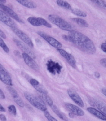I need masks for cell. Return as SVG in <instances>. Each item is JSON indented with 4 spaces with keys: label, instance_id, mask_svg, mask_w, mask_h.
I'll use <instances>...</instances> for the list:
<instances>
[{
    "label": "cell",
    "instance_id": "3",
    "mask_svg": "<svg viewBox=\"0 0 106 121\" xmlns=\"http://www.w3.org/2000/svg\"><path fill=\"white\" fill-rule=\"evenodd\" d=\"M24 96L31 104L39 110L45 111L47 110V106L42 99L29 92H24Z\"/></svg>",
    "mask_w": 106,
    "mask_h": 121
},
{
    "label": "cell",
    "instance_id": "37",
    "mask_svg": "<svg viewBox=\"0 0 106 121\" xmlns=\"http://www.w3.org/2000/svg\"><path fill=\"white\" fill-rule=\"evenodd\" d=\"M0 119L2 121H5L7 120V117L3 114H0Z\"/></svg>",
    "mask_w": 106,
    "mask_h": 121
},
{
    "label": "cell",
    "instance_id": "25",
    "mask_svg": "<svg viewBox=\"0 0 106 121\" xmlns=\"http://www.w3.org/2000/svg\"><path fill=\"white\" fill-rule=\"evenodd\" d=\"M35 89L36 90L38 91L39 92L41 93L42 94H47L48 92L47 90L45 88V87H44L43 86H42V85H38L37 86H34Z\"/></svg>",
    "mask_w": 106,
    "mask_h": 121
},
{
    "label": "cell",
    "instance_id": "5",
    "mask_svg": "<svg viewBox=\"0 0 106 121\" xmlns=\"http://www.w3.org/2000/svg\"><path fill=\"white\" fill-rule=\"evenodd\" d=\"M0 80L8 86L13 85L12 80L7 69L0 63Z\"/></svg>",
    "mask_w": 106,
    "mask_h": 121
},
{
    "label": "cell",
    "instance_id": "15",
    "mask_svg": "<svg viewBox=\"0 0 106 121\" xmlns=\"http://www.w3.org/2000/svg\"><path fill=\"white\" fill-rule=\"evenodd\" d=\"M87 110L90 113L96 117L100 119L106 121V116L102 113L101 112L96 109L92 107H88L87 108Z\"/></svg>",
    "mask_w": 106,
    "mask_h": 121
},
{
    "label": "cell",
    "instance_id": "26",
    "mask_svg": "<svg viewBox=\"0 0 106 121\" xmlns=\"http://www.w3.org/2000/svg\"><path fill=\"white\" fill-rule=\"evenodd\" d=\"M42 99L43 100L45 101L49 106H51L53 104V101L51 98L48 96L47 94H42Z\"/></svg>",
    "mask_w": 106,
    "mask_h": 121
},
{
    "label": "cell",
    "instance_id": "32",
    "mask_svg": "<svg viewBox=\"0 0 106 121\" xmlns=\"http://www.w3.org/2000/svg\"><path fill=\"white\" fill-rule=\"evenodd\" d=\"M30 83L33 87L37 86L39 84L38 81L35 79H30Z\"/></svg>",
    "mask_w": 106,
    "mask_h": 121
},
{
    "label": "cell",
    "instance_id": "29",
    "mask_svg": "<svg viewBox=\"0 0 106 121\" xmlns=\"http://www.w3.org/2000/svg\"><path fill=\"white\" fill-rule=\"evenodd\" d=\"M14 101L16 103V104H18L19 106L21 108H23L25 106L24 103L23 102L22 100L19 97L17 98H14Z\"/></svg>",
    "mask_w": 106,
    "mask_h": 121
},
{
    "label": "cell",
    "instance_id": "23",
    "mask_svg": "<svg viewBox=\"0 0 106 121\" xmlns=\"http://www.w3.org/2000/svg\"><path fill=\"white\" fill-rule=\"evenodd\" d=\"M91 1L99 7L106 10V2L105 1L100 0H91Z\"/></svg>",
    "mask_w": 106,
    "mask_h": 121
},
{
    "label": "cell",
    "instance_id": "30",
    "mask_svg": "<svg viewBox=\"0 0 106 121\" xmlns=\"http://www.w3.org/2000/svg\"><path fill=\"white\" fill-rule=\"evenodd\" d=\"M9 112L11 114L16 116V107L14 105H11L8 107Z\"/></svg>",
    "mask_w": 106,
    "mask_h": 121
},
{
    "label": "cell",
    "instance_id": "18",
    "mask_svg": "<svg viewBox=\"0 0 106 121\" xmlns=\"http://www.w3.org/2000/svg\"><path fill=\"white\" fill-rule=\"evenodd\" d=\"M72 20L82 27H87L89 26L88 23L87 21L83 19L79 18H75L72 19Z\"/></svg>",
    "mask_w": 106,
    "mask_h": 121
},
{
    "label": "cell",
    "instance_id": "42",
    "mask_svg": "<svg viewBox=\"0 0 106 121\" xmlns=\"http://www.w3.org/2000/svg\"><path fill=\"white\" fill-rule=\"evenodd\" d=\"M0 2L3 4L6 3V0H0Z\"/></svg>",
    "mask_w": 106,
    "mask_h": 121
},
{
    "label": "cell",
    "instance_id": "6",
    "mask_svg": "<svg viewBox=\"0 0 106 121\" xmlns=\"http://www.w3.org/2000/svg\"><path fill=\"white\" fill-rule=\"evenodd\" d=\"M11 30L20 39H21L30 48H33L34 44L32 41L25 33L18 29L16 27L11 28Z\"/></svg>",
    "mask_w": 106,
    "mask_h": 121
},
{
    "label": "cell",
    "instance_id": "4",
    "mask_svg": "<svg viewBox=\"0 0 106 121\" xmlns=\"http://www.w3.org/2000/svg\"><path fill=\"white\" fill-rule=\"evenodd\" d=\"M37 33L40 36L45 39L49 44H50L52 46L54 47L57 49H61L62 47V45L59 42L57 41L56 39L52 37L51 36L44 32H37Z\"/></svg>",
    "mask_w": 106,
    "mask_h": 121
},
{
    "label": "cell",
    "instance_id": "27",
    "mask_svg": "<svg viewBox=\"0 0 106 121\" xmlns=\"http://www.w3.org/2000/svg\"><path fill=\"white\" fill-rule=\"evenodd\" d=\"M0 46L6 53H8L9 52V49L7 46L3 39H2L0 37Z\"/></svg>",
    "mask_w": 106,
    "mask_h": 121
},
{
    "label": "cell",
    "instance_id": "10",
    "mask_svg": "<svg viewBox=\"0 0 106 121\" xmlns=\"http://www.w3.org/2000/svg\"><path fill=\"white\" fill-rule=\"evenodd\" d=\"M22 57L25 62L28 66L35 71H39V66L32 57L24 52L22 54Z\"/></svg>",
    "mask_w": 106,
    "mask_h": 121
},
{
    "label": "cell",
    "instance_id": "17",
    "mask_svg": "<svg viewBox=\"0 0 106 121\" xmlns=\"http://www.w3.org/2000/svg\"><path fill=\"white\" fill-rule=\"evenodd\" d=\"M93 104L102 113L106 116V104L100 100H96Z\"/></svg>",
    "mask_w": 106,
    "mask_h": 121
},
{
    "label": "cell",
    "instance_id": "11",
    "mask_svg": "<svg viewBox=\"0 0 106 121\" xmlns=\"http://www.w3.org/2000/svg\"><path fill=\"white\" fill-rule=\"evenodd\" d=\"M13 41L15 44L21 50L23 51L24 53H26L30 56L32 57L33 59H35V54L31 49L29 48V47L26 45L16 39H14Z\"/></svg>",
    "mask_w": 106,
    "mask_h": 121
},
{
    "label": "cell",
    "instance_id": "9",
    "mask_svg": "<svg viewBox=\"0 0 106 121\" xmlns=\"http://www.w3.org/2000/svg\"><path fill=\"white\" fill-rule=\"evenodd\" d=\"M62 56L66 60L70 65L73 68H75L76 67V61L75 57L73 55L68 53L64 50L61 49H57Z\"/></svg>",
    "mask_w": 106,
    "mask_h": 121
},
{
    "label": "cell",
    "instance_id": "36",
    "mask_svg": "<svg viewBox=\"0 0 106 121\" xmlns=\"http://www.w3.org/2000/svg\"><path fill=\"white\" fill-rule=\"evenodd\" d=\"M0 36L4 39H6L7 38V36L6 35L5 33L3 31L0 29Z\"/></svg>",
    "mask_w": 106,
    "mask_h": 121
},
{
    "label": "cell",
    "instance_id": "2",
    "mask_svg": "<svg viewBox=\"0 0 106 121\" xmlns=\"http://www.w3.org/2000/svg\"><path fill=\"white\" fill-rule=\"evenodd\" d=\"M48 18L51 22L57 25L62 30L69 32L73 30V27L70 23L57 15L50 14L49 15Z\"/></svg>",
    "mask_w": 106,
    "mask_h": 121
},
{
    "label": "cell",
    "instance_id": "33",
    "mask_svg": "<svg viewBox=\"0 0 106 121\" xmlns=\"http://www.w3.org/2000/svg\"><path fill=\"white\" fill-rule=\"evenodd\" d=\"M100 63L102 66L106 68V58L101 59L100 61Z\"/></svg>",
    "mask_w": 106,
    "mask_h": 121
},
{
    "label": "cell",
    "instance_id": "40",
    "mask_svg": "<svg viewBox=\"0 0 106 121\" xmlns=\"http://www.w3.org/2000/svg\"><path fill=\"white\" fill-rule=\"evenodd\" d=\"M102 92L106 97V88H103L102 90Z\"/></svg>",
    "mask_w": 106,
    "mask_h": 121
},
{
    "label": "cell",
    "instance_id": "22",
    "mask_svg": "<svg viewBox=\"0 0 106 121\" xmlns=\"http://www.w3.org/2000/svg\"><path fill=\"white\" fill-rule=\"evenodd\" d=\"M71 11L73 14L76 16H79L80 17H84L87 16V14L85 13L81 10L79 9H76V8L72 9Z\"/></svg>",
    "mask_w": 106,
    "mask_h": 121
},
{
    "label": "cell",
    "instance_id": "7",
    "mask_svg": "<svg viewBox=\"0 0 106 121\" xmlns=\"http://www.w3.org/2000/svg\"><path fill=\"white\" fill-rule=\"evenodd\" d=\"M47 69L51 73L55 75L60 74L62 67L58 63L49 60L47 63Z\"/></svg>",
    "mask_w": 106,
    "mask_h": 121
},
{
    "label": "cell",
    "instance_id": "19",
    "mask_svg": "<svg viewBox=\"0 0 106 121\" xmlns=\"http://www.w3.org/2000/svg\"><path fill=\"white\" fill-rule=\"evenodd\" d=\"M50 107H51V109L54 111V112L55 113V114L57 115L60 118L64 120H68L66 117L64 116V115L63 114V113H62L59 110V109H58L57 108L56 106L54 105V104H53Z\"/></svg>",
    "mask_w": 106,
    "mask_h": 121
},
{
    "label": "cell",
    "instance_id": "31",
    "mask_svg": "<svg viewBox=\"0 0 106 121\" xmlns=\"http://www.w3.org/2000/svg\"><path fill=\"white\" fill-rule=\"evenodd\" d=\"M44 116H45L47 118V119L49 121H57V119H56V118L53 117L50 114H49L48 111H44Z\"/></svg>",
    "mask_w": 106,
    "mask_h": 121
},
{
    "label": "cell",
    "instance_id": "21",
    "mask_svg": "<svg viewBox=\"0 0 106 121\" xmlns=\"http://www.w3.org/2000/svg\"><path fill=\"white\" fill-rule=\"evenodd\" d=\"M56 2L58 5L61 7L63 8V9H68V10H71L72 9L70 4L66 1L58 0L56 1Z\"/></svg>",
    "mask_w": 106,
    "mask_h": 121
},
{
    "label": "cell",
    "instance_id": "41",
    "mask_svg": "<svg viewBox=\"0 0 106 121\" xmlns=\"http://www.w3.org/2000/svg\"><path fill=\"white\" fill-rule=\"evenodd\" d=\"M74 115H75L72 114V113L70 112L69 113V116H70V117L71 118H73L74 117Z\"/></svg>",
    "mask_w": 106,
    "mask_h": 121
},
{
    "label": "cell",
    "instance_id": "28",
    "mask_svg": "<svg viewBox=\"0 0 106 121\" xmlns=\"http://www.w3.org/2000/svg\"><path fill=\"white\" fill-rule=\"evenodd\" d=\"M39 21H40V23H41V25L45 26L46 27L49 28H52V26L50 23L48 22L47 21H46L45 20L43 19L42 18L39 17Z\"/></svg>",
    "mask_w": 106,
    "mask_h": 121
},
{
    "label": "cell",
    "instance_id": "24",
    "mask_svg": "<svg viewBox=\"0 0 106 121\" xmlns=\"http://www.w3.org/2000/svg\"><path fill=\"white\" fill-rule=\"evenodd\" d=\"M7 89L11 95L13 96V98H17L19 97V95L17 91L10 86L7 87Z\"/></svg>",
    "mask_w": 106,
    "mask_h": 121
},
{
    "label": "cell",
    "instance_id": "8",
    "mask_svg": "<svg viewBox=\"0 0 106 121\" xmlns=\"http://www.w3.org/2000/svg\"><path fill=\"white\" fill-rule=\"evenodd\" d=\"M0 8L5 13L8 15L10 16L16 21L21 23H23V21L19 17L16 13L11 9L10 8L4 5V4L0 2Z\"/></svg>",
    "mask_w": 106,
    "mask_h": 121
},
{
    "label": "cell",
    "instance_id": "14",
    "mask_svg": "<svg viewBox=\"0 0 106 121\" xmlns=\"http://www.w3.org/2000/svg\"><path fill=\"white\" fill-rule=\"evenodd\" d=\"M65 107L68 111L75 116H82L85 115V113L80 108L70 103L65 104Z\"/></svg>",
    "mask_w": 106,
    "mask_h": 121
},
{
    "label": "cell",
    "instance_id": "20",
    "mask_svg": "<svg viewBox=\"0 0 106 121\" xmlns=\"http://www.w3.org/2000/svg\"><path fill=\"white\" fill-rule=\"evenodd\" d=\"M27 21L31 24L33 26H42L40 23L39 17H30L28 18Z\"/></svg>",
    "mask_w": 106,
    "mask_h": 121
},
{
    "label": "cell",
    "instance_id": "12",
    "mask_svg": "<svg viewBox=\"0 0 106 121\" xmlns=\"http://www.w3.org/2000/svg\"><path fill=\"white\" fill-rule=\"evenodd\" d=\"M0 21L11 28L16 27L14 21L6 13L0 9Z\"/></svg>",
    "mask_w": 106,
    "mask_h": 121
},
{
    "label": "cell",
    "instance_id": "1",
    "mask_svg": "<svg viewBox=\"0 0 106 121\" xmlns=\"http://www.w3.org/2000/svg\"><path fill=\"white\" fill-rule=\"evenodd\" d=\"M68 40L73 43L75 47L85 53L94 54L96 52V48L93 41L86 35L77 31L69 32Z\"/></svg>",
    "mask_w": 106,
    "mask_h": 121
},
{
    "label": "cell",
    "instance_id": "43",
    "mask_svg": "<svg viewBox=\"0 0 106 121\" xmlns=\"http://www.w3.org/2000/svg\"><path fill=\"white\" fill-rule=\"evenodd\" d=\"M105 43H106V41H105Z\"/></svg>",
    "mask_w": 106,
    "mask_h": 121
},
{
    "label": "cell",
    "instance_id": "34",
    "mask_svg": "<svg viewBox=\"0 0 106 121\" xmlns=\"http://www.w3.org/2000/svg\"><path fill=\"white\" fill-rule=\"evenodd\" d=\"M5 98V94L2 90L0 89V99L4 100Z\"/></svg>",
    "mask_w": 106,
    "mask_h": 121
},
{
    "label": "cell",
    "instance_id": "13",
    "mask_svg": "<svg viewBox=\"0 0 106 121\" xmlns=\"http://www.w3.org/2000/svg\"><path fill=\"white\" fill-rule=\"evenodd\" d=\"M68 95L75 104L82 108L84 107V102L78 93L75 90L69 89L67 91Z\"/></svg>",
    "mask_w": 106,
    "mask_h": 121
},
{
    "label": "cell",
    "instance_id": "35",
    "mask_svg": "<svg viewBox=\"0 0 106 121\" xmlns=\"http://www.w3.org/2000/svg\"><path fill=\"white\" fill-rule=\"evenodd\" d=\"M101 48L103 51L106 53V43H103L101 45Z\"/></svg>",
    "mask_w": 106,
    "mask_h": 121
},
{
    "label": "cell",
    "instance_id": "39",
    "mask_svg": "<svg viewBox=\"0 0 106 121\" xmlns=\"http://www.w3.org/2000/svg\"><path fill=\"white\" fill-rule=\"evenodd\" d=\"M0 111L1 112H6V109L2 106L0 104Z\"/></svg>",
    "mask_w": 106,
    "mask_h": 121
},
{
    "label": "cell",
    "instance_id": "16",
    "mask_svg": "<svg viewBox=\"0 0 106 121\" xmlns=\"http://www.w3.org/2000/svg\"><path fill=\"white\" fill-rule=\"evenodd\" d=\"M16 1L21 5L29 9H35L37 6L36 4L33 1L26 0H17Z\"/></svg>",
    "mask_w": 106,
    "mask_h": 121
},
{
    "label": "cell",
    "instance_id": "38",
    "mask_svg": "<svg viewBox=\"0 0 106 121\" xmlns=\"http://www.w3.org/2000/svg\"><path fill=\"white\" fill-rule=\"evenodd\" d=\"M94 75L95 77H96L97 78H99L101 76V75L98 72H96L94 73Z\"/></svg>",
    "mask_w": 106,
    "mask_h": 121
}]
</instances>
